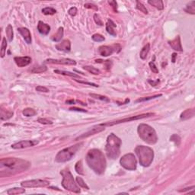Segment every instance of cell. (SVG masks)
Here are the masks:
<instances>
[{"instance_id": "cell-16", "label": "cell", "mask_w": 195, "mask_h": 195, "mask_svg": "<svg viewBox=\"0 0 195 195\" xmlns=\"http://www.w3.org/2000/svg\"><path fill=\"white\" fill-rule=\"evenodd\" d=\"M55 48L60 51L69 52L71 50V43L69 40H64L59 44H57L55 46Z\"/></svg>"}, {"instance_id": "cell-26", "label": "cell", "mask_w": 195, "mask_h": 195, "mask_svg": "<svg viewBox=\"0 0 195 195\" xmlns=\"http://www.w3.org/2000/svg\"><path fill=\"white\" fill-rule=\"evenodd\" d=\"M150 44H147L144 46L140 53V58H141L142 60L146 59V57H147V55H148V53H149V52H150Z\"/></svg>"}, {"instance_id": "cell-7", "label": "cell", "mask_w": 195, "mask_h": 195, "mask_svg": "<svg viewBox=\"0 0 195 195\" xmlns=\"http://www.w3.org/2000/svg\"><path fill=\"white\" fill-rule=\"evenodd\" d=\"M82 143H77L74 146H71L68 148H65L63 150L60 151L57 154L55 157V162L59 163L66 162L69 161L70 159H72L76 152L79 150L81 148V146H82Z\"/></svg>"}, {"instance_id": "cell-6", "label": "cell", "mask_w": 195, "mask_h": 195, "mask_svg": "<svg viewBox=\"0 0 195 195\" xmlns=\"http://www.w3.org/2000/svg\"><path fill=\"white\" fill-rule=\"evenodd\" d=\"M60 174L63 176V180H62L61 184L65 189L71 192H73V193H80L79 187L77 184V183L75 182L72 173L70 172L68 168L61 171Z\"/></svg>"}, {"instance_id": "cell-30", "label": "cell", "mask_w": 195, "mask_h": 195, "mask_svg": "<svg viewBox=\"0 0 195 195\" xmlns=\"http://www.w3.org/2000/svg\"><path fill=\"white\" fill-rule=\"evenodd\" d=\"M22 114L25 116V117H33V116L36 115L37 111L33 108H27L24 109L22 111Z\"/></svg>"}, {"instance_id": "cell-23", "label": "cell", "mask_w": 195, "mask_h": 195, "mask_svg": "<svg viewBox=\"0 0 195 195\" xmlns=\"http://www.w3.org/2000/svg\"><path fill=\"white\" fill-rule=\"evenodd\" d=\"M63 30H64V29H63V27L59 28L58 30H57V33H56L55 34H53V36L51 37V40L54 42L60 41L61 39H62L63 37Z\"/></svg>"}, {"instance_id": "cell-43", "label": "cell", "mask_w": 195, "mask_h": 195, "mask_svg": "<svg viewBox=\"0 0 195 195\" xmlns=\"http://www.w3.org/2000/svg\"><path fill=\"white\" fill-rule=\"evenodd\" d=\"M38 122H39L40 123L42 124H46V125H49V124H52L53 122L50 120L47 119V118H38Z\"/></svg>"}, {"instance_id": "cell-12", "label": "cell", "mask_w": 195, "mask_h": 195, "mask_svg": "<svg viewBox=\"0 0 195 195\" xmlns=\"http://www.w3.org/2000/svg\"><path fill=\"white\" fill-rule=\"evenodd\" d=\"M38 143L39 142L38 140H22V141L12 144L11 147L12 149H15V150H20V149L32 147V146L38 144Z\"/></svg>"}, {"instance_id": "cell-29", "label": "cell", "mask_w": 195, "mask_h": 195, "mask_svg": "<svg viewBox=\"0 0 195 195\" xmlns=\"http://www.w3.org/2000/svg\"><path fill=\"white\" fill-rule=\"evenodd\" d=\"M6 35H7V38L9 41L11 42L13 40V36H14V33H13V28L11 25H9L6 28Z\"/></svg>"}, {"instance_id": "cell-53", "label": "cell", "mask_w": 195, "mask_h": 195, "mask_svg": "<svg viewBox=\"0 0 195 195\" xmlns=\"http://www.w3.org/2000/svg\"><path fill=\"white\" fill-rule=\"evenodd\" d=\"M148 82H150V83L152 85V86H155V85H157V83H159V80H157V81H156V82H154V81L152 82L151 80H149V81H148Z\"/></svg>"}, {"instance_id": "cell-38", "label": "cell", "mask_w": 195, "mask_h": 195, "mask_svg": "<svg viewBox=\"0 0 195 195\" xmlns=\"http://www.w3.org/2000/svg\"><path fill=\"white\" fill-rule=\"evenodd\" d=\"M75 169H76V172L78 174H82V175H83L84 172H83V165H82V161H79L77 162V163L76 164V166H75Z\"/></svg>"}, {"instance_id": "cell-9", "label": "cell", "mask_w": 195, "mask_h": 195, "mask_svg": "<svg viewBox=\"0 0 195 195\" xmlns=\"http://www.w3.org/2000/svg\"><path fill=\"white\" fill-rule=\"evenodd\" d=\"M120 163L123 168L127 170L134 171L136 169V159L134 154L127 153L123 155L120 160Z\"/></svg>"}, {"instance_id": "cell-44", "label": "cell", "mask_w": 195, "mask_h": 195, "mask_svg": "<svg viewBox=\"0 0 195 195\" xmlns=\"http://www.w3.org/2000/svg\"><path fill=\"white\" fill-rule=\"evenodd\" d=\"M76 82H79V83L81 84H85V85H91V86H93V87H99V85H97V84L92 83V82H85V81H82V80H78V79H74Z\"/></svg>"}, {"instance_id": "cell-18", "label": "cell", "mask_w": 195, "mask_h": 195, "mask_svg": "<svg viewBox=\"0 0 195 195\" xmlns=\"http://www.w3.org/2000/svg\"><path fill=\"white\" fill-rule=\"evenodd\" d=\"M18 31L21 34V35L25 39L27 44H31V35H30V32L28 29L27 28H18Z\"/></svg>"}, {"instance_id": "cell-37", "label": "cell", "mask_w": 195, "mask_h": 195, "mask_svg": "<svg viewBox=\"0 0 195 195\" xmlns=\"http://www.w3.org/2000/svg\"><path fill=\"white\" fill-rule=\"evenodd\" d=\"M76 181L77 184L79 186V187H81V188H85V189L86 190H89V187L86 184V183L84 182V180L81 178V177H76Z\"/></svg>"}, {"instance_id": "cell-34", "label": "cell", "mask_w": 195, "mask_h": 195, "mask_svg": "<svg viewBox=\"0 0 195 195\" xmlns=\"http://www.w3.org/2000/svg\"><path fill=\"white\" fill-rule=\"evenodd\" d=\"M162 94H159V95H152V96H150V97H144V98H141V99H139L135 101L136 103H139V102H143V101H148L152 100V99H157V98H159V97L162 96Z\"/></svg>"}, {"instance_id": "cell-50", "label": "cell", "mask_w": 195, "mask_h": 195, "mask_svg": "<svg viewBox=\"0 0 195 195\" xmlns=\"http://www.w3.org/2000/svg\"><path fill=\"white\" fill-rule=\"evenodd\" d=\"M109 4L111 5L112 7L114 8V11H117V9H118V3H117V2H116V1H110Z\"/></svg>"}, {"instance_id": "cell-17", "label": "cell", "mask_w": 195, "mask_h": 195, "mask_svg": "<svg viewBox=\"0 0 195 195\" xmlns=\"http://www.w3.org/2000/svg\"><path fill=\"white\" fill-rule=\"evenodd\" d=\"M169 44L171 46V48H172L173 50H176V51L182 52L183 49H182V43H181V38L180 36H177L176 38L173 39L172 40L169 41Z\"/></svg>"}, {"instance_id": "cell-52", "label": "cell", "mask_w": 195, "mask_h": 195, "mask_svg": "<svg viewBox=\"0 0 195 195\" xmlns=\"http://www.w3.org/2000/svg\"><path fill=\"white\" fill-rule=\"evenodd\" d=\"M194 186H192V187H190V188H184L183 190H180L179 191V192H184V191H190V190H194Z\"/></svg>"}, {"instance_id": "cell-32", "label": "cell", "mask_w": 195, "mask_h": 195, "mask_svg": "<svg viewBox=\"0 0 195 195\" xmlns=\"http://www.w3.org/2000/svg\"><path fill=\"white\" fill-rule=\"evenodd\" d=\"M89 95H90L91 98H93V99H99V100L102 101H104V102H110V99H108V97L104 96V95H98V94H93V93H90Z\"/></svg>"}, {"instance_id": "cell-14", "label": "cell", "mask_w": 195, "mask_h": 195, "mask_svg": "<svg viewBox=\"0 0 195 195\" xmlns=\"http://www.w3.org/2000/svg\"><path fill=\"white\" fill-rule=\"evenodd\" d=\"M104 129H105L104 127H103V126L99 124V125H97V126H95V127H92L90 130L87 131V132L85 133H83V134H82L81 136H78L77 138L76 139V140H82V139H84V138H87V137H89V136H92V135H95V134H96V133H99L104 130Z\"/></svg>"}, {"instance_id": "cell-47", "label": "cell", "mask_w": 195, "mask_h": 195, "mask_svg": "<svg viewBox=\"0 0 195 195\" xmlns=\"http://www.w3.org/2000/svg\"><path fill=\"white\" fill-rule=\"evenodd\" d=\"M68 13L69 15L72 16V17H73V16H76V14H77V9H76V7L70 8L68 11Z\"/></svg>"}, {"instance_id": "cell-24", "label": "cell", "mask_w": 195, "mask_h": 195, "mask_svg": "<svg viewBox=\"0 0 195 195\" xmlns=\"http://www.w3.org/2000/svg\"><path fill=\"white\" fill-rule=\"evenodd\" d=\"M148 3L159 10H162L164 9V5L162 0H150L148 1Z\"/></svg>"}, {"instance_id": "cell-31", "label": "cell", "mask_w": 195, "mask_h": 195, "mask_svg": "<svg viewBox=\"0 0 195 195\" xmlns=\"http://www.w3.org/2000/svg\"><path fill=\"white\" fill-rule=\"evenodd\" d=\"M83 69L86 70V71H88L89 72H90L91 74H93V75H99L101 72L99 69L95 68V67L91 66H83Z\"/></svg>"}, {"instance_id": "cell-33", "label": "cell", "mask_w": 195, "mask_h": 195, "mask_svg": "<svg viewBox=\"0 0 195 195\" xmlns=\"http://www.w3.org/2000/svg\"><path fill=\"white\" fill-rule=\"evenodd\" d=\"M47 70H48V67L46 66H35L30 70V72L31 73H41V72H46Z\"/></svg>"}, {"instance_id": "cell-8", "label": "cell", "mask_w": 195, "mask_h": 195, "mask_svg": "<svg viewBox=\"0 0 195 195\" xmlns=\"http://www.w3.org/2000/svg\"><path fill=\"white\" fill-rule=\"evenodd\" d=\"M154 114H155L154 113H146V114H140V115L131 116V117H130V118H123V119L118 120V121H109V122H107V123H101L100 125L103 126V127H111V126L117 125V124H119V123H126V122L133 121H137V120L143 119V118H150V117L153 116Z\"/></svg>"}, {"instance_id": "cell-39", "label": "cell", "mask_w": 195, "mask_h": 195, "mask_svg": "<svg viewBox=\"0 0 195 195\" xmlns=\"http://www.w3.org/2000/svg\"><path fill=\"white\" fill-rule=\"evenodd\" d=\"M136 9H137L139 11H142L144 14H146V15L148 14V10L146 9V6H144L143 4H142L140 2H139V1H136Z\"/></svg>"}, {"instance_id": "cell-13", "label": "cell", "mask_w": 195, "mask_h": 195, "mask_svg": "<svg viewBox=\"0 0 195 195\" xmlns=\"http://www.w3.org/2000/svg\"><path fill=\"white\" fill-rule=\"evenodd\" d=\"M45 63L50 64H59V65H69V66H76V62L74 60L69 58L63 59H48Z\"/></svg>"}, {"instance_id": "cell-21", "label": "cell", "mask_w": 195, "mask_h": 195, "mask_svg": "<svg viewBox=\"0 0 195 195\" xmlns=\"http://www.w3.org/2000/svg\"><path fill=\"white\" fill-rule=\"evenodd\" d=\"M194 108H190V109H187L184 111H183L181 114L180 119L181 121H187L191 118H194Z\"/></svg>"}, {"instance_id": "cell-46", "label": "cell", "mask_w": 195, "mask_h": 195, "mask_svg": "<svg viewBox=\"0 0 195 195\" xmlns=\"http://www.w3.org/2000/svg\"><path fill=\"white\" fill-rule=\"evenodd\" d=\"M36 91H40V92H49V89L45 86H41V85H38L36 87Z\"/></svg>"}, {"instance_id": "cell-25", "label": "cell", "mask_w": 195, "mask_h": 195, "mask_svg": "<svg viewBox=\"0 0 195 195\" xmlns=\"http://www.w3.org/2000/svg\"><path fill=\"white\" fill-rule=\"evenodd\" d=\"M25 192V189L21 188H10L7 191V194L9 195H16V194H21Z\"/></svg>"}, {"instance_id": "cell-19", "label": "cell", "mask_w": 195, "mask_h": 195, "mask_svg": "<svg viewBox=\"0 0 195 195\" xmlns=\"http://www.w3.org/2000/svg\"><path fill=\"white\" fill-rule=\"evenodd\" d=\"M38 30L42 35H48L50 31V27L49 25L41 21H39L38 25Z\"/></svg>"}, {"instance_id": "cell-54", "label": "cell", "mask_w": 195, "mask_h": 195, "mask_svg": "<svg viewBox=\"0 0 195 195\" xmlns=\"http://www.w3.org/2000/svg\"><path fill=\"white\" fill-rule=\"evenodd\" d=\"M177 57V54L176 53H172V63H175V58Z\"/></svg>"}, {"instance_id": "cell-20", "label": "cell", "mask_w": 195, "mask_h": 195, "mask_svg": "<svg viewBox=\"0 0 195 195\" xmlns=\"http://www.w3.org/2000/svg\"><path fill=\"white\" fill-rule=\"evenodd\" d=\"M117 25H116L114 21L111 20V19H108V22L106 24V30L108 31V33L112 36L116 37L117 35V33H116L115 28Z\"/></svg>"}, {"instance_id": "cell-2", "label": "cell", "mask_w": 195, "mask_h": 195, "mask_svg": "<svg viewBox=\"0 0 195 195\" xmlns=\"http://www.w3.org/2000/svg\"><path fill=\"white\" fill-rule=\"evenodd\" d=\"M86 162L91 169L96 174H102L106 169V159L102 152L97 149H92L88 152Z\"/></svg>"}, {"instance_id": "cell-36", "label": "cell", "mask_w": 195, "mask_h": 195, "mask_svg": "<svg viewBox=\"0 0 195 195\" xmlns=\"http://www.w3.org/2000/svg\"><path fill=\"white\" fill-rule=\"evenodd\" d=\"M41 11L42 13L45 15H54V14H56V12H57L55 9H53V8L51 7L44 8V9H42Z\"/></svg>"}, {"instance_id": "cell-11", "label": "cell", "mask_w": 195, "mask_h": 195, "mask_svg": "<svg viewBox=\"0 0 195 195\" xmlns=\"http://www.w3.org/2000/svg\"><path fill=\"white\" fill-rule=\"evenodd\" d=\"M21 185L22 188H44L50 185V182L42 179H33L24 181L21 183Z\"/></svg>"}, {"instance_id": "cell-41", "label": "cell", "mask_w": 195, "mask_h": 195, "mask_svg": "<svg viewBox=\"0 0 195 195\" xmlns=\"http://www.w3.org/2000/svg\"><path fill=\"white\" fill-rule=\"evenodd\" d=\"M91 38H92V40L95 42H102L105 40V38L100 34H93Z\"/></svg>"}, {"instance_id": "cell-27", "label": "cell", "mask_w": 195, "mask_h": 195, "mask_svg": "<svg viewBox=\"0 0 195 195\" xmlns=\"http://www.w3.org/2000/svg\"><path fill=\"white\" fill-rule=\"evenodd\" d=\"M54 72L57 74H60V75H63V76H70V77H73V78H80V76H79V75H77V74L69 72V71H63V70L56 69L54 70Z\"/></svg>"}, {"instance_id": "cell-49", "label": "cell", "mask_w": 195, "mask_h": 195, "mask_svg": "<svg viewBox=\"0 0 195 195\" xmlns=\"http://www.w3.org/2000/svg\"><path fill=\"white\" fill-rule=\"evenodd\" d=\"M70 111H79V112H87L86 110H84V109H82V108H76V107H73V108H70Z\"/></svg>"}, {"instance_id": "cell-1", "label": "cell", "mask_w": 195, "mask_h": 195, "mask_svg": "<svg viewBox=\"0 0 195 195\" xmlns=\"http://www.w3.org/2000/svg\"><path fill=\"white\" fill-rule=\"evenodd\" d=\"M30 166V163L18 158H4L0 160V176L9 177L18 173L25 172Z\"/></svg>"}, {"instance_id": "cell-4", "label": "cell", "mask_w": 195, "mask_h": 195, "mask_svg": "<svg viewBox=\"0 0 195 195\" xmlns=\"http://www.w3.org/2000/svg\"><path fill=\"white\" fill-rule=\"evenodd\" d=\"M139 136L144 142L149 144H155L158 141V136L155 129L146 123H140L137 128Z\"/></svg>"}, {"instance_id": "cell-28", "label": "cell", "mask_w": 195, "mask_h": 195, "mask_svg": "<svg viewBox=\"0 0 195 195\" xmlns=\"http://www.w3.org/2000/svg\"><path fill=\"white\" fill-rule=\"evenodd\" d=\"M184 11L187 13L191 14V15H194L195 14V1H192L190 2L189 4L187 5L186 8L184 9Z\"/></svg>"}, {"instance_id": "cell-15", "label": "cell", "mask_w": 195, "mask_h": 195, "mask_svg": "<svg viewBox=\"0 0 195 195\" xmlns=\"http://www.w3.org/2000/svg\"><path fill=\"white\" fill-rule=\"evenodd\" d=\"M14 61L18 67H25L31 63V58L30 57H15Z\"/></svg>"}, {"instance_id": "cell-5", "label": "cell", "mask_w": 195, "mask_h": 195, "mask_svg": "<svg viewBox=\"0 0 195 195\" xmlns=\"http://www.w3.org/2000/svg\"><path fill=\"white\" fill-rule=\"evenodd\" d=\"M135 152L140 160V165L143 167H149L154 159V152L150 147L138 146L135 149Z\"/></svg>"}, {"instance_id": "cell-45", "label": "cell", "mask_w": 195, "mask_h": 195, "mask_svg": "<svg viewBox=\"0 0 195 195\" xmlns=\"http://www.w3.org/2000/svg\"><path fill=\"white\" fill-rule=\"evenodd\" d=\"M149 66H150V69L152 71V72H154V73H159V69H158V68L156 67L154 62H152V61L150 62V63H149Z\"/></svg>"}, {"instance_id": "cell-3", "label": "cell", "mask_w": 195, "mask_h": 195, "mask_svg": "<svg viewBox=\"0 0 195 195\" xmlns=\"http://www.w3.org/2000/svg\"><path fill=\"white\" fill-rule=\"evenodd\" d=\"M121 140L116 136L114 133H111L107 138V143L105 146V152L107 156L111 159H116L121 154Z\"/></svg>"}, {"instance_id": "cell-51", "label": "cell", "mask_w": 195, "mask_h": 195, "mask_svg": "<svg viewBox=\"0 0 195 195\" xmlns=\"http://www.w3.org/2000/svg\"><path fill=\"white\" fill-rule=\"evenodd\" d=\"M66 103L67 104H75L76 103H77V101H75V100H73V99H71V100L66 101Z\"/></svg>"}, {"instance_id": "cell-40", "label": "cell", "mask_w": 195, "mask_h": 195, "mask_svg": "<svg viewBox=\"0 0 195 195\" xmlns=\"http://www.w3.org/2000/svg\"><path fill=\"white\" fill-rule=\"evenodd\" d=\"M170 141L174 142L176 146H179V144L181 143V137L177 134H173L170 137Z\"/></svg>"}, {"instance_id": "cell-48", "label": "cell", "mask_w": 195, "mask_h": 195, "mask_svg": "<svg viewBox=\"0 0 195 195\" xmlns=\"http://www.w3.org/2000/svg\"><path fill=\"white\" fill-rule=\"evenodd\" d=\"M85 8H86V9H91L93 10H95V11H98L99 10V9H98V6H96L95 5H94V4H91V3H87V4H85Z\"/></svg>"}, {"instance_id": "cell-10", "label": "cell", "mask_w": 195, "mask_h": 195, "mask_svg": "<svg viewBox=\"0 0 195 195\" xmlns=\"http://www.w3.org/2000/svg\"><path fill=\"white\" fill-rule=\"evenodd\" d=\"M121 50V48L119 44H114L111 46H101L99 48V53L101 57H107L109 56L112 55V53L116 52V53H119Z\"/></svg>"}, {"instance_id": "cell-35", "label": "cell", "mask_w": 195, "mask_h": 195, "mask_svg": "<svg viewBox=\"0 0 195 195\" xmlns=\"http://www.w3.org/2000/svg\"><path fill=\"white\" fill-rule=\"evenodd\" d=\"M7 46V40H6V38L4 37V38H2V45H1V57H2V58H3V57L6 56Z\"/></svg>"}, {"instance_id": "cell-55", "label": "cell", "mask_w": 195, "mask_h": 195, "mask_svg": "<svg viewBox=\"0 0 195 195\" xmlns=\"http://www.w3.org/2000/svg\"><path fill=\"white\" fill-rule=\"evenodd\" d=\"M50 188H51V189H53V190H58V191H60V190L58 188H54V187H50Z\"/></svg>"}, {"instance_id": "cell-22", "label": "cell", "mask_w": 195, "mask_h": 195, "mask_svg": "<svg viewBox=\"0 0 195 195\" xmlns=\"http://www.w3.org/2000/svg\"><path fill=\"white\" fill-rule=\"evenodd\" d=\"M13 115V111H8L6 109H3L2 108H1V114H0L1 121H7V120L12 118Z\"/></svg>"}, {"instance_id": "cell-42", "label": "cell", "mask_w": 195, "mask_h": 195, "mask_svg": "<svg viewBox=\"0 0 195 195\" xmlns=\"http://www.w3.org/2000/svg\"><path fill=\"white\" fill-rule=\"evenodd\" d=\"M94 20H95V23H96L97 25H99V26H103V25H104L100 16H99V15H98V14H95V15H94Z\"/></svg>"}]
</instances>
